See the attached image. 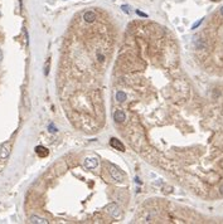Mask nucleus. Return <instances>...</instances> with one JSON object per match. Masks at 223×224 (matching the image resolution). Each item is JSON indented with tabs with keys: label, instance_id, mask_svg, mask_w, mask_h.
I'll use <instances>...</instances> for the list:
<instances>
[{
	"label": "nucleus",
	"instance_id": "nucleus-8",
	"mask_svg": "<svg viewBox=\"0 0 223 224\" xmlns=\"http://www.w3.org/2000/svg\"><path fill=\"white\" fill-rule=\"evenodd\" d=\"M29 223H32V224H48V220H45L44 218L38 217V215H32V217L29 218Z\"/></svg>",
	"mask_w": 223,
	"mask_h": 224
},
{
	"label": "nucleus",
	"instance_id": "nucleus-6",
	"mask_svg": "<svg viewBox=\"0 0 223 224\" xmlns=\"http://www.w3.org/2000/svg\"><path fill=\"white\" fill-rule=\"evenodd\" d=\"M113 120H115L116 122H119V124L124 122L126 120L125 112L122 111V110H117V111H115V113H113Z\"/></svg>",
	"mask_w": 223,
	"mask_h": 224
},
{
	"label": "nucleus",
	"instance_id": "nucleus-1",
	"mask_svg": "<svg viewBox=\"0 0 223 224\" xmlns=\"http://www.w3.org/2000/svg\"><path fill=\"white\" fill-rule=\"evenodd\" d=\"M106 212L110 214L112 218H116V219H119L121 217V214H122L120 206L117 205V204H115V203H111V204H108L106 206Z\"/></svg>",
	"mask_w": 223,
	"mask_h": 224
},
{
	"label": "nucleus",
	"instance_id": "nucleus-16",
	"mask_svg": "<svg viewBox=\"0 0 223 224\" xmlns=\"http://www.w3.org/2000/svg\"><path fill=\"white\" fill-rule=\"evenodd\" d=\"M219 193H221V195H223V187H221V189H219Z\"/></svg>",
	"mask_w": 223,
	"mask_h": 224
},
{
	"label": "nucleus",
	"instance_id": "nucleus-5",
	"mask_svg": "<svg viewBox=\"0 0 223 224\" xmlns=\"http://www.w3.org/2000/svg\"><path fill=\"white\" fill-rule=\"evenodd\" d=\"M82 18L86 23L92 24V23H95V20H96V14L93 11H86V13H83Z\"/></svg>",
	"mask_w": 223,
	"mask_h": 224
},
{
	"label": "nucleus",
	"instance_id": "nucleus-4",
	"mask_svg": "<svg viewBox=\"0 0 223 224\" xmlns=\"http://www.w3.org/2000/svg\"><path fill=\"white\" fill-rule=\"evenodd\" d=\"M98 165V159L96 156H88L85 159V163H83V166L86 169H95Z\"/></svg>",
	"mask_w": 223,
	"mask_h": 224
},
{
	"label": "nucleus",
	"instance_id": "nucleus-7",
	"mask_svg": "<svg viewBox=\"0 0 223 224\" xmlns=\"http://www.w3.org/2000/svg\"><path fill=\"white\" fill-rule=\"evenodd\" d=\"M110 145L112 147H115L116 150H119V151H125V146L122 145V142H121L120 140H117V138H111Z\"/></svg>",
	"mask_w": 223,
	"mask_h": 224
},
{
	"label": "nucleus",
	"instance_id": "nucleus-10",
	"mask_svg": "<svg viewBox=\"0 0 223 224\" xmlns=\"http://www.w3.org/2000/svg\"><path fill=\"white\" fill-rule=\"evenodd\" d=\"M126 98V95L124 93V92H121V91H119L116 93V100L119 101V102H122V101Z\"/></svg>",
	"mask_w": 223,
	"mask_h": 224
},
{
	"label": "nucleus",
	"instance_id": "nucleus-14",
	"mask_svg": "<svg viewBox=\"0 0 223 224\" xmlns=\"http://www.w3.org/2000/svg\"><path fill=\"white\" fill-rule=\"evenodd\" d=\"M49 129H50V130H49L50 132H57V129H56V127H53V126H50Z\"/></svg>",
	"mask_w": 223,
	"mask_h": 224
},
{
	"label": "nucleus",
	"instance_id": "nucleus-3",
	"mask_svg": "<svg viewBox=\"0 0 223 224\" xmlns=\"http://www.w3.org/2000/svg\"><path fill=\"white\" fill-rule=\"evenodd\" d=\"M11 153V143L10 142H4L0 147V161H5L9 158Z\"/></svg>",
	"mask_w": 223,
	"mask_h": 224
},
{
	"label": "nucleus",
	"instance_id": "nucleus-2",
	"mask_svg": "<svg viewBox=\"0 0 223 224\" xmlns=\"http://www.w3.org/2000/svg\"><path fill=\"white\" fill-rule=\"evenodd\" d=\"M108 172H110V175H111V177L113 180H116V181H124L125 180V175L121 172V170L119 167L110 165V167H108Z\"/></svg>",
	"mask_w": 223,
	"mask_h": 224
},
{
	"label": "nucleus",
	"instance_id": "nucleus-11",
	"mask_svg": "<svg viewBox=\"0 0 223 224\" xmlns=\"http://www.w3.org/2000/svg\"><path fill=\"white\" fill-rule=\"evenodd\" d=\"M49 64H50V59H47V63H45V67H44V74L48 76L49 73Z\"/></svg>",
	"mask_w": 223,
	"mask_h": 224
},
{
	"label": "nucleus",
	"instance_id": "nucleus-17",
	"mask_svg": "<svg viewBox=\"0 0 223 224\" xmlns=\"http://www.w3.org/2000/svg\"><path fill=\"white\" fill-rule=\"evenodd\" d=\"M221 14H222V15H223V6H222V8H221Z\"/></svg>",
	"mask_w": 223,
	"mask_h": 224
},
{
	"label": "nucleus",
	"instance_id": "nucleus-9",
	"mask_svg": "<svg viewBox=\"0 0 223 224\" xmlns=\"http://www.w3.org/2000/svg\"><path fill=\"white\" fill-rule=\"evenodd\" d=\"M35 153L40 156V158H44V156L48 155V150L45 149L44 146H37L35 147Z\"/></svg>",
	"mask_w": 223,
	"mask_h": 224
},
{
	"label": "nucleus",
	"instance_id": "nucleus-15",
	"mask_svg": "<svg viewBox=\"0 0 223 224\" xmlns=\"http://www.w3.org/2000/svg\"><path fill=\"white\" fill-rule=\"evenodd\" d=\"M1 59H3V52H1V49H0V62H1Z\"/></svg>",
	"mask_w": 223,
	"mask_h": 224
},
{
	"label": "nucleus",
	"instance_id": "nucleus-13",
	"mask_svg": "<svg viewBox=\"0 0 223 224\" xmlns=\"http://www.w3.org/2000/svg\"><path fill=\"white\" fill-rule=\"evenodd\" d=\"M202 22H203V19H200V20H199V22H197V23H195L194 25H193V29H195V28H198V27H199V25H200V23H202Z\"/></svg>",
	"mask_w": 223,
	"mask_h": 224
},
{
	"label": "nucleus",
	"instance_id": "nucleus-12",
	"mask_svg": "<svg viewBox=\"0 0 223 224\" xmlns=\"http://www.w3.org/2000/svg\"><path fill=\"white\" fill-rule=\"evenodd\" d=\"M121 9H122V11L126 13V14H130V8L127 5H122L121 6Z\"/></svg>",
	"mask_w": 223,
	"mask_h": 224
}]
</instances>
